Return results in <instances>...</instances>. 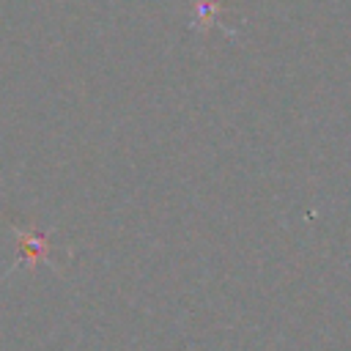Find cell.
Listing matches in <instances>:
<instances>
[{
	"label": "cell",
	"mask_w": 351,
	"mask_h": 351,
	"mask_svg": "<svg viewBox=\"0 0 351 351\" xmlns=\"http://www.w3.org/2000/svg\"><path fill=\"white\" fill-rule=\"evenodd\" d=\"M219 14H222L219 0H192V25L195 27H203V30L217 27Z\"/></svg>",
	"instance_id": "cell-2"
},
{
	"label": "cell",
	"mask_w": 351,
	"mask_h": 351,
	"mask_svg": "<svg viewBox=\"0 0 351 351\" xmlns=\"http://www.w3.org/2000/svg\"><path fill=\"white\" fill-rule=\"evenodd\" d=\"M16 239H19V261H16L11 269H16V266H22V263L33 266V263H38V261L47 263V258H49V233L16 228Z\"/></svg>",
	"instance_id": "cell-1"
}]
</instances>
